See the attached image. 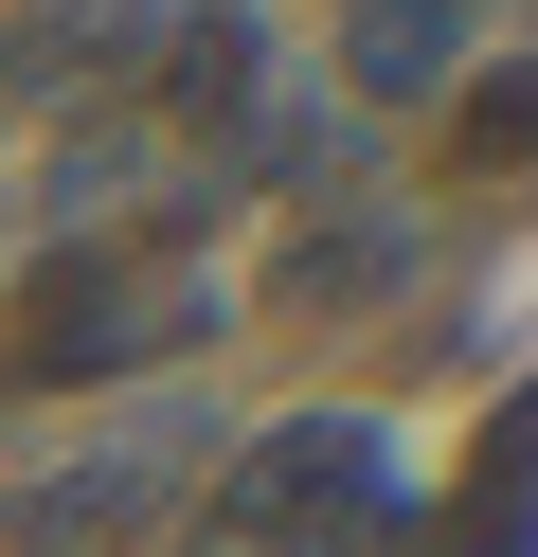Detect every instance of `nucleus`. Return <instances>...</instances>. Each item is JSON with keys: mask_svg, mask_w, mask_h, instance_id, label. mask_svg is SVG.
<instances>
[{"mask_svg": "<svg viewBox=\"0 0 538 557\" xmlns=\"http://www.w3.org/2000/svg\"><path fill=\"white\" fill-rule=\"evenodd\" d=\"M162 521V468H36L0 504V557H126Z\"/></svg>", "mask_w": 538, "mask_h": 557, "instance_id": "1", "label": "nucleus"}, {"mask_svg": "<svg viewBox=\"0 0 538 557\" xmlns=\"http://www.w3.org/2000/svg\"><path fill=\"white\" fill-rule=\"evenodd\" d=\"M143 342H162V306L108 288V252H54V288L18 306V377H108V360H143Z\"/></svg>", "mask_w": 538, "mask_h": 557, "instance_id": "2", "label": "nucleus"}, {"mask_svg": "<svg viewBox=\"0 0 538 557\" xmlns=\"http://www.w3.org/2000/svg\"><path fill=\"white\" fill-rule=\"evenodd\" d=\"M466 54V0H359V37H341V73L377 90V109H413L430 73Z\"/></svg>", "mask_w": 538, "mask_h": 557, "instance_id": "3", "label": "nucleus"}, {"mask_svg": "<svg viewBox=\"0 0 538 557\" xmlns=\"http://www.w3.org/2000/svg\"><path fill=\"white\" fill-rule=\"evenodd\" d=\"M449 557H538V396L485 432V485L449 504Z\"/></svg>", "mask_w": 538, "mask_h": 557, "instance_id": "4", "label": "nucleus"}, {"mask_svg": "<svg viewBox=\"0 0 538 557\" xmlns=\"http://www.w3.org/2000/svg\"><path fill=\"white\" fill-rule=\"evenodd\" d=\"M466 162H538V73H502V90H466V126H449Z\"/></svg>", "mask_w": 538, "mask_h": 557, "instance_id": "5", "label": "nucleus"}]
</instances>
